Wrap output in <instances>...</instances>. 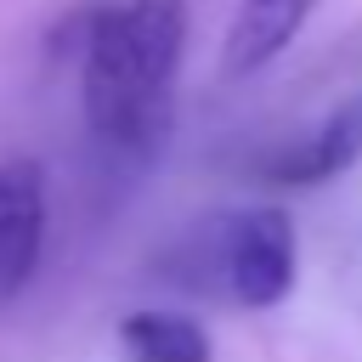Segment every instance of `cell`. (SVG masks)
Here are the masks:
<instances>
[{
  "label": "cell",
  "instance_id": "1",
  "mask_svg": "<svg viewBox=\"0 0 362 362\" xmlns=\"http://www.w3.org/2000/svg\"><path fill=\"white\" fill-rule=\"evenodd\" d=\"M79 107L107 153H153L187 57V0H96L68 17Z\"/></svg>",
  "mask_w": 362,
  "mask_h": 362
},
{
  "label": "cell",
  "instance_id": "2",
  "mask_svg": "<svg viewBox=\"0 0 362 362\" xmlns=\"http://www.w3.org/2000/svg\"><path fill=\"white\" fill-rule=\"evenodd\" d=\"M164 272L181 288L226 294L232 305L266 311L294 288V221L277 204L209 215L164 255Z\"/></svg>",
  "mask_w": 362,
  "mask_h": 362
},
{
  "label": "cell",
  "instance_id": "3",
  "mask_svg": "<svg viewBox=\"0 0 362 362\" xmlns=\"http://www.w3.org/2000/svg\"><path fill=\"white\" fill-rule=\"evenodd\" d=\"M45 255V164L17 153L0 158V305H11Z\"/></svg>",
  "mask_w": 362,
  "mask_h": 362
},
{
  "label": "cell",
  "instance_id": "4",
  "mask_svg": "<svg viewBox=\"0 0 362 362\" xmlns=\"http://www.w3.org/2000/svg\"><path fill=\"white\" fill-rule=\"evenodd\" d=\"M362 158V96H345L339 107L322 113V124L288 147H272L255 175L272 181V187H322L334 175H345L351 164Z\"/></svg>",
  "mask_w": 362,
  "mask_h": 362
},
{
  "label": "cell",
  "instance_id": "5",
  "mask_svg": "<svg viewBox=\"0 0 362 362\" xmlns=\"http://www.w3.org/2000/svg\"><path fill=\"white\" fill-rule=\"evenodd\" d=\"M317 0H238L232 23H226V45H221V68L232 79L266 68L272 57H283L294 45V34L311 23Z\"/></svg>",
  "mask_w": 362,
  "mask_h": 362
},
{
  "label": "cell",
  "instance_id": "6",
  "mask_svg": "<svg viewBox=\"0 0 362 362\" xmlns=\"http://www.w3.org/2000/svg\"><path fill=\"white\" fill-rule=\"evenodd\" d=\"M119 345L130 362H209L215 356L204 322L181 311H130L119 322Z\"/></svg>",
  "mask_w": 362,
  "mask_h": 362
}]
</instances>
